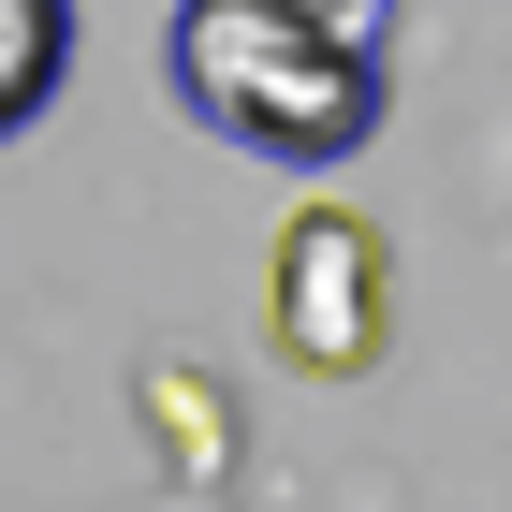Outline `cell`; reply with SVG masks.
<instances>
[{"mask_svg":"<svg viewBox=\"0 0 512 512\" xmlns=\"http://www.w3.org/2000/svg\"><path fill=\"white\" fill-rule=\"evenodd\" d=\"M161 74L220 147L278 161V176H337L381 132V44L322 30L308 0H176Z\"/></svg>","mask_w":512,"mask_h":512,"instance_id":"1","label":"cell"},{"mask_svg":"<svg viewBox=\"0 0 512 512\" xmlns=\"http://www.w3.org/2000/svg\"><path fill=\"white\" fill-rule=\"evenodd\" d=\"M264 322H278V352L308 366V381H366V366H381V337H395V278H381V235H366L352 205H308V220L278 235Z\"/></svg>","mask_w":512,"mask_h":512,"instance_id":"2","label":"cell"},{"mask_svg":"<svg viewBox=\"0 0 512 512\" xmlns=\"http://www.w3.org/2000/svg\"><path fill=\"white\" fill-rule=\"evenodd\" d=\"M59 59H74V0H0V147L59 103Z\"/></svg>","mask_w":512,"mask_h":512,"instance_id":"3","label":"cell"},{"mask_svg":"<svg viewBox=\"0 0 512 512\" xmlns=\"http://www.w3.org/2000/svg\"><path fill=\"white\" fill-rule=\"evenodd\" d=\"M308 15H322V30H352V44H381V30H395V0H308Z\"/></svg>","mask_w":512,"mask_h":512,"instance_id":"4","label":"cell"}]
</instances>
